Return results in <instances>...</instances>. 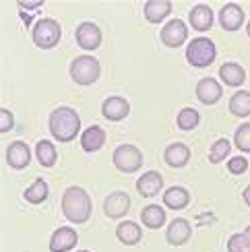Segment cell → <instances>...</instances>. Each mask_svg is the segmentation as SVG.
<instances>
[{
  "mask_svg": "<svg viewBox=\"0 0 250 252\" xmlns=\"http://www.w3.org/2000/svg\"><path fill=\"white\" fill-rule=\"evenodd\" d=\"M93 205L85 188L81 186H68L62 194V213L72 223H85L91 217Z\"/></svg>",
  "mask_w": 250,
  "mask_h": 252,
  "instance_id": "6da1fadb",
  "label": "cell"
},
{
  "mask_svg": "<svg viewBox=\"0 0 250 252\" xmlns=\"http://www.w3.org/2000/svg\"><path fill=\"white\" fill-rule=\"evenodd\" d=\"M48 126H50V132H52V136H54L56 141L70 143L72 139H77L79 136L81 118L72 108L62 106V108H56L54 112L50 114Z\"/></svg>",
  "mask_w": 250,
  "mask_h": 252,
  "instance_id": "7a4b0ae2",
  "label": "cell"
},
{
  "mask_svg": "<svg viewBox=\"0 0 250 252\" xmlns=\"http://www.w3.org/2000/svg\"><path fill=\"white\" fill-rule=\"evenodd\" d=\"M101 75V64L95 56H77L70 62V79L77 85H93Z\"/></svg>",
  "mask_w": 250,
  "mask_h": 252,
  "instance_id": "3957f363",
  "label": "cell"
},
{
  "mask_svg": "<svg viewBox=\"0 0 250 252\" xmlns=\"http://www.w3.org/2000/svg\"><path fill=\"white\" fill-rule=\"evenodd\" d=\"M217 48L209 37H194L186 48V60L194 68H207L215 60Z\"/></svg>",
  "mask_w": 250,
  "mask_h": 252,
  "instance_id": "277c9868",
  "label": "cell"
},
{
  "mask_svg": "<svg viewBox=\"0 0 250 252\" xmlns=\"http://www.w3.org/2000/svg\"><path fill=\"white\" fill-rule=\"evenodd\" d=\"M31 37H33V44L41 50H52L54 46H58V41L62 37V29L60 23L54 19H39L33 31H31Z\"/></svg>",
  "mask_w": 250,
  "mask_h": 252,
  "instance_id": "5b68a950",
  "label": "cell"
},
{
  "mask_svg": "<svg viewBox=\"0 0 250 252\" xmlns=\"http://www.w3.org/2000/svg\"><path fill=\"white\" fill-rule=\"evenodd\" d=\"M112 161L116 165V170L122 172V174H132L141 170L143 165V153L139 147L134 145H120L114 149V155H112Z\"/></svg>",
  "mask_w": 250,
  "mask_h": 252,
  "instance_id": "8992f818",
  "label": "cell"
},
{
  "mask_svg": "<svg viewBox=\"0 0 250 252\" xmlns=\"http://www.w3.org/2000/svg\"><path fill=\"white\" fill-rule=\"evenodd\" d=\"M159 37L168 48H180L186 41V37H188V29H186L184 21L172 19V21H168V23L163 25Z\"/></svg>",
  "mask_w": 250,
  "mask_h": 252,
  "instance_id": "52a82bcc",
  "label": "cell"
},
{
  "mask_svg": "<svg viewBox=\"0 0 250 252\" xmlns=\"http://www.w3.org/2000/svg\"><path fill=\"white\" fill-rule=\"evenodd\" d=\"M75 37H77V44L83 48V50H97L101 46V29L91 23V21H85L81 23L75 31Z\"/></svg>",
  "mask_w": 250,
  "mask_h": 252,
  "instance_id": "ba28073f",
  "label": "cell"
},
{
  "mask_svg": "<svg viewBox=\"0 0 250 252\" xmlns=\"http://www.w3.org/2000/svg\"><path fill=\"white\" fill-rule=\"evenodd\" d=\"M31 161V149L23 141H13L6 147V163L13 170H25Z\"/></svg>",
  "mask_w": 250,
  "mask_h": 252,
  "instance_id": "9c48e42d",
  "label": "cell"
},
{
  "mask_svg": "<svg viewBox=\"0 0 250 252\" xmlns=\"http://www.w3.org/2000/svg\"><path fill=\"white\" fill-rule=\"evenodd\" d=\"M128 209H130V196L126 192H122V190H116V192L108 194V198L103 201V211H106V215L110 219L124 217L128 213Z\"/></svg>",
  "mask_w": 250,
  "mask_h": 252,
  "instance_id": "30bf717a",
  "label": "cell"
},
{
  "mask_svg": "<svg viewBox=\"0 0 250 252\" xmlns=\"http://www.w3.org/2000/svg\"><path fill=\"white\" fill-rule=\"evenodd\" d=\"M221 95H223V89L213 77H205L196 83V97L205 106H213V103L221 99Z\"/></svg>",
  "mask_w": 250,
  "mask_h": 252,
  "instance_id": "8fae6325",
  "label": "cell"
},
{
  "mask_svg": "<svg viewBox=\"0 0 250 252\" xmlns=\"http://www.w3.org/2000/svg\"><path fill=\"white\" fill-rule=\"evenodd\" d=\"M192 236V227L188 223V219H174V221L168 225V229H165V240H168V244L172 246H182L190 240Z\"/></svg>",
  "mask_w": 250,
  "mask_h": 252,
  "instance_id": "7c38bea8",
  "label": "cell"
},
{
  "mask_svg": "<svg viewBox=\"0 0 250 252\" xmlns=\"http://www.w3.org/2000/svg\"><path fill=\"white\" fill-rule=\"evenodd\" d=\"M101 114H103V118L110 120V122H120L130 114V103L118 95L108 97L101 106Z\"/></svg>",
  "mask_w": 250,
  "mask_h": 252,
  "instance_id": "4fadbf2b",
  "label": "cell"
},
{
  "mask_svg": "<svg viewBox=\"0 0 250 252\" xmlns=\"http://www.w3.org/2000/svg\"><path fill=\"white\" fill-rule=\"evenodd\" d=\"M79 236L72 227H58L50 238V250L52 252H68L77 246Z\"/></svg>",
  "mask_w": 250,
  "mask_h": 252,
  "instance_id": "5bb4252c",
  "label": "cell"
},
{
  "mask_svg": "<svg viewBox=\"0 0 250 252\" xmlns=\"http://www.w3.org/2000/svg\"><path fill=\"white\" fill-rule=\"evenodd\" d=\"M219 23L225 31H238L244 23V10L240 4L236 2H227L219 10Z\"/></svg>",
  "mask_w": 250,
  "mask_h": 252,
  "instance_id": "9a60e30c",
  "label": "cell"
},
{
  "mask_svg": "<svg viewBox=\"0 0 250 252\" xmlns=\"http://www.w3.org/2000/svg\"><path fill=\"white\" fill-rule=\"evenodd\" d=\"M161 186H163V178H161L159 172H155V170L145 172V174L139 178V180H137V190H139V194L145 196V198L155 196V194L161 190Z\"/></svg>",
  "mask_w": 250,
  "mask_h": 252,
  "instance_id": "2e32d148",
  "label": "cell"
},
{
  "mask_svg": "<svg viewBox=\"0 0 250 252\" xmlns=\"http://www.w3.org/2000/svg\"><path fill=\"white\" fill-rule=\"evenodd\" d=\"M163 159L170 167H184L190 161V149L184 143H172L165 147Z\"/></svg>",
  "mask_w": 250,
  "mask_h": 252,
  "instance_id": "e0dca14e",
  "label": "cell"
},
{
  "mask_svg": "<svg viewBox=\"0 0 250 252\" xmlns=\"http://www.w3.org/2000/svg\"><path fill=\"white\" fill-rule=\"evenodd\" d=\"M188 21L190 25L196 29V31H209L213 27V21H215V15L211 6L207 4H196L190 13H188Z\"/></svg>",
  "mask_w": 250,
  "mask_h": 252,
  "instance_id": "ac0fdd59",
  "label": "cell"
},
{
  "mask_svg": "<svg viewBox=\"0 0 250 252\" xmlns=\"http://www.w3.org/2000/svg\"><path fill=\"white\" fill-rule=\"evenodd\" d=\"M143 13L149 23H161L172 13V2L170 0H147L143 6Z\"/></svg>",
  "mask_w": 250,
  "mask_h": 252,
  "instance_id": "d6986e66",
  "label": "cell"
},
{
  "mask_svg": "<svg viewBox=\"0 0 250 252\" xmlns=\"http://www.w3.org/2000/svg\"><path fill=\"white\" fill-rule=\"evenodd\" d=\"M103 143H106V132L99 126H89L87 130L81 132V147L83 151L93 153V151H99Z\"/></svg>",
  "mask_w": 250,
  "mask_h": 252,
  "instance_id": "ffe728a7",
  "label": "cell"
},
{
  "mask_svg": "<svg viewBox=\"0 0 250 252\" xmlns=\"http://www.w3.org/2000/svg\"><path fill=\"white\" fill-rule=\"evenodd\" d=\"M219 79L227 87H240L246 81V70L238 64V62H225L219 68Z\"/></svg>",
  "mask_w": 250,
  "mask_h": 252,
  "instance_id": "44dd1931",
  "label": "cell"
},
{
  "mask_svg": "<svg viewBox=\"0 0 250 252\" xmlns=\"http://www.w3.org/2000/svg\"><path fill=\"white\" fill-rule=\"evenodd\" d=\"M190 203V192L182 186H172L163 192V205L174 209V211H180V209H186Z\"/></svg>",
  "mask_w": 250,
  "mask_h": 252,
  "instance_id": "7402d4cb",
  "label": "cell"
},
{
  "mask_svg": "<svg viewBox=\"0 0 250 252\" xmlns=\"http://www.w3.org/2000/svg\"><path fill=\"white\" fill-rule=\"evenodd\" d=\"M116 238L120 240L124 246H134V244L141 242L143 232H141V227L134 221H122L116 227Z\"/></svg>",
  "mask_w": 250,
  "mask_h": 252,
  "instance_id": "603a6c76",
  "label": "cell"
},
{
  "mask_svg": "<svg viewBox=\"0 0 250 252\" xmlns=\"http://www.w3.org/2000/svg\"><path fill=\"white\" fill-rule=\"evenodd\" d=\"M141 221L149 229H159L165 223V211L159 205H147L141 211Z\"/></svg>",
  "mask_w": 250,
  "mask_h": 252,
  "instance_id": "cb8c5ba5",
  "label": "cell"
},
{
  "mask_svg": "<svg viewBox=\"0 0 250 252\" xmlns=\"http://www.w3.org/2000/svg\"><path fill=\"white\" fill-rule=\"evenodd\" d=\"M230 112L236 118L250 116V91H238L230 99Z\"/></svg>",
  "mask_w": 250,
  "mask_h": 252,
  "instance_id": "d4e9b609",
  "label": "cell"
},
{
  "mask_svg": "<svg viewBox=\"0 0 250 252\" xmlns=\"http://www.w3.org/2000/svg\"><path fill=\"white\" fill-rule=\"evenodd\" d=\"M23 198H25L27 203H31V205L44 203L46 198H48V184H46L44 178H37V180L23 192Z\"/></svg>",
  "mask_w": 250,
  "mask_h": 252,
  "instance_id": "484cf974",
  "label": "cell"
},
{
  "mask_svg": "<svg viewBox=\"0 0 250 252\" xmlns=\"http://www.w3.org/2000/svg\"><path fill=\"white\" fill-rule=\"evenodd\" d=\"M35 155H37V161L44 167H52L58 159V153H56L54 145H52L50 141H39L35 145Z\"/></svg>",
  "mask_w": 250,
  "mask_h": 252,
  "instance_id": "4316f807",
  "label": "cell"
},
{
  "mask_svg": "<svg viewBox=\"0 0 250 252\" xmlns=\"http://www.w3.org/2000/svg\"><path fill=\"white\" fill-rule=\"evenodd\" d=\"M201 122V114L194 108H184L178 112V118H176V124H178L180 130H194Z\"/></svg>",
  "mask_w": 250,
  "mask_h": 252,
  "instance_id": "83f0119b",
  "label": "cell"
},
{
  "mask_svg": "<svg viewBox=\"0 0 250 252\" xmlns=\"http://www.w3.org/2000/svg\"><path fill=\"white\" fill-rule=\"evenodd\" d=\"M232 151V145L227 139H217L213 145H211V151H209V161L211 163H221L227 155Z\"/></svg>",
  "mask_w": 250,
  "mask_h": 252,
  "instance_id": "f1b7e54d",
  "label": "cell"
},
{
  "mask_svg": "<svg viewBox=\"0 0 250 252\" xmlns=\"http://www.w3.org/2000/svg\"><path fill=\"white\" fill-rule=\"evenodd\" d=\"M234 143L242 153H250V122H244L236 128Z\"/></svg>",
  "mask_w": 250,
  "mask_h": 252,
  "instance_id": "f546056e",
  "label": "cell"
},
{
  "mask_svg": "<svg viewBox=\"0 0 250 252\" xmlns=\"http://www.w3.org/2000/svg\"><path fill=\"white\" fill-rule=\"evenodd\" d=\"M227 252H250V242L244 234H234L227 240Z\"/></svg>",
  "mask_w": 250,
  "mask_h": 252,
  "instance_id": "4dcf8cb0",
  "label": "cell"
},
{
  "mask_svg": "<svg viewBox=\"0 0 250 252\" xmlns=\"http://www.w3.org/2000/svg\"><path fill=\"white\" fill-rule=\"evenodd\" d=\"M227 170H230L234 176H240L248 170V161L246 157H232L230 161H227Z\"/></svg>",
  "mask_w": 250,
  "mask_h": 252,
  "instance_id": "1f68e13d",
  "label": "cell"
},
{
  "mask_svg": "<svg viewBox=\"0 0 250 252\" xmlns=\"http://www.w3.org/2000/svg\"><path fill=\"white\" fill-rule=\"evenodd\" d=\"M15 126V116H13V112L10 110H6V108H2L0 110V132H8L10 128Z\"/></svg>",
  "mask_w": 250,
  "mask_h": 252,
  "instance_id": "d6a6232c",
  "label": "cell"
},
{
  "mask_svg": "<svg viewBox=\"0 0 250 252\" xmlns=\"http://www.w3.org/2000/svg\"><path fill=\"white\" fill-rule=\"evenodd\" d=\"M41 4V0H35V2H25V0H19V6L23 8V10H35V8H39Z\"/></svg>",
  "mask_w": 250,
  "mask_h": 252,
  "instance_id": "836d02e7",
  "label": "cell"
},
{
  "mask_svg": "<svg viewBox=\"0 0 250 252\" xmlns=\"http://www.w3.org/2000/svg\"><path fill=\"white\" fill-rule=\"evenodd\" d=\"M242 196H244V203L250 207V184L244 188V194H242Z\"/></svg>",
  "mask_w": 250,
  "mask_h": 252,
  "instance_id": "e575fe53",
  "label": "cell"
},
{
  "mask_svg": "<svg viewBox=\"0 0 250 252\" xmlns=\"http://www.w3.org/2000/svg\"><path fill=\"white\" fill-rule=\"evenodd\" d=\"M244 236H246V238H248V242H250V225H248V227H246V229H244Z\"/></svg>",
  "mask_w": 250,
  "mask_h": 252,
  "instance_id": "d590c367",
  "label": "cell"
},
{
  "mask_svg": "<svg viewBox=\"0 0 250 252\" xmlns=\"http://www.w3.org/2000/svg\"><path fill=\"white\" fill-rule=\"evenodd\" d=\"M246 33H248V37H250V21L246 23Z\"/></svg>",
  "mask_w": 250,
  "mask_h": 252,
  "instance_id": "8d00e7d4",
  "label": "cell"
},
{
  "mask_svg": "<svg viewBox=\"0 0 250 252\" xmlns=\"http://www.w3.org/2000/svg\"><path fill=\"white\" fill-rule=\"evenodd\" d=\"M79 252H89V250H79Z\"/></svg>",
  "mask_w": 250,
  "mask_h": 252,
  "instance_id": "74e56055",
  "label": "cell"
}]
</instances>
